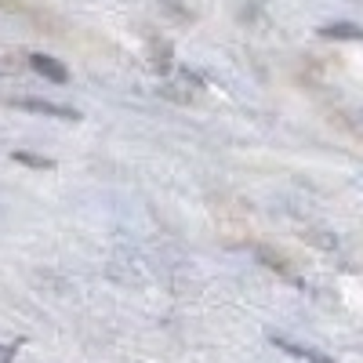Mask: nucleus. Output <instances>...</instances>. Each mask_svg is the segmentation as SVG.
Instances as JSON below:
<instances>
[{"label": "nucleus", "instance_id": "f257e3e1", "mask_svg": "<svg viewBox=\"0 0 363 363\" xmlns=\"http://www.w3.org/2000/svg\"><path fill=\"white\" fill-rule=\"evenodd\" d=\"M11 106L22 109V113H40V116H58V120H80L77 109H69V106H55V102H44V99H15Z\"/></svg>", "mask_w": 363, "mask_h": 363}, {"label": "nucleus", "instance_id": "f03ea898", "mask_svg": "<svg viewBox=\"0 0 363 363\" xmlns=\"http://www.w3.org/2000/svg\"><path fill=\"white\" fill-rule=\"evenodd\" d=\"M29 66H33V73H40L44 80H51V84H66L69 80V69L58 62V58H51V55H29Z\"/></svg>", "mask_w": 363, "mask_h": 363}, {"label": "nucleus", "instance_id": "7ed1b4c3", "mask_svg": "<svg viewBox=\"0 0 363 363\" xmlns=\"http://www.w3.org/2000/svg\"><path fill=\"white\" fill-rule=\"evenodd\" d=\"M272 342H277L284 352H291V356H298V359H309V363H335V359H330V356H323V352H316V349H309V345H298V342H287V338H272Z\"/></svg>", "mask_w": 363, "mask_h": 363}, {"label": "nucleus", "instance_id": "20e7f679", "mask_svg": "<svg viewBox=\"0 0 363 363\" xmlns=\"http://www.w3.org/2000/svg\"><path fill=\"white\" fill-rule=\"evenodd\" d=\"M320 37H330V40H363V26H352V22H335V26H323Z\"/></svg>", "mask_w": 363, "mask_h": 363}, {"label": "nucleus", "instance_id": "39448f33", "mask_svg": "<svg viewBox=\"0 0 363 363\" xmlns=\"http://www.w3.org/2000/svg\"><path fill=\"white\" fill-rule=\"evenodd\" d=\"M15 160H18V164H26V167H40V171H51V167H55L48 157H37V153H22V149L15 153Z\"/></svg>", "mask_w": 363, "mask_h": 363}, {"label": "nucleus", "instance_id": "423d86ee", "mask_svg": "<svg viewBox=\"0 0 363 363\" xmlns=\"http://www.w3.org/2000/svg\"><path fill=\"white\" fill-rule=\"evenodd\" d=\"M8 356H11V349H0V363H8Z\"/></svg>", "mask_w": 363, "mask_h": 363}, {"label": "nucleus", "instance_id": "0eeeda50", "mask_svg": "<svg viewBox=\"0 0 363 363\" xmlns=\"http://www.w3.org/2000/svg\"><path fill=\"white\" fill-rule=\"evenodd\" d=\"M0 66H4V62H0Z\"/></svg>", "mask_w": 363, "mask_h": 363}]
</instances>
